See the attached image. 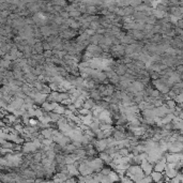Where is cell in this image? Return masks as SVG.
Returning <instances> with one entry per match:
<instances>
[{
    "mask_svg": "<svg viewBox=\"0 0 183 183\" xmlns=\"http://www.w3.org/2000/svg\"><path fill=\"white\" fill-rule=\"evenodd\" d=\"M150 176L152 178V181H162V178H163V173H160V171H155L153 170L152 173H150Z\"/></svg>",
    "mask_w": 183,
    "mask_h": 183,
    "instance_id": "obj_1",
    "label": "cell"
}]
</instances>
